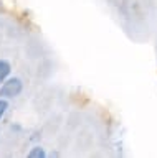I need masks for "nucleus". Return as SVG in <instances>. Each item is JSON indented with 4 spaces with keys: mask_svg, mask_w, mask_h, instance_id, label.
I'll use <instances>...</instances> for the list:
<instances>
[{
    "mask_svg": "<svg viewBox=\"0 0 157 158\" xmlns=\"http://www.w3.org/2000/svg\"><path fill=\"white\" fill-rule=\"evenodd\" d=\"M28 156L30 158H45L46 153H45V150H43L41 147H33L30 150V153H28Z\"/></svg>",
    "mask_w": 157,
    "mask_h": 158,
    "instance_id": "obj_3",
    "label": "nucleus"
},
{
    "mask_svg": "<svg viewBox=\"0 0 157 158\" xmlns=\"http://www.w3.org/2000/svg\"><path fill=\"white\" fill-rule=\"evenodd\" d=\"M10 73H12L10 63H8L7 59H0V84L5 81L8 76H10Z\"/></svg>",
    "mask_w": 157,
    "mask_h": 158,
    "instance_id": "obj_2",
    "label": "nucleus"
},
{
    "mask_svg": "<svg viewBox=\"0 0 157 158\" xmlns=\"http://www.w3.org/2000/svg\"><path fill=\"white\" fill-rule=\"evenodd\" d=\"M23 89V82L20 77H7L0 84V97L2 99H13L20 96Z\"/></svg>",
    "mask_w": 157,
    "mask_h": 158,
    "instance_id": "obj_1",
    "label": "nucleus"
},
{
    "mask_svg": "<svg viewBox=\"0 0 157 158\" xmlns=\"http://www.w3.org/2000/svg\"><path fill=\"white\" fill-rule=\"evenodd\" d=\"M7 109H8V101H7V99L0 97V118L3 117V114L7 112Z\"/></svg>",
    "mask_w": 157,
    "mask_h": 158,
    "instance_id": "obj_4",
    "label": "nucleus"
}]
</instances>
